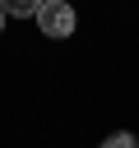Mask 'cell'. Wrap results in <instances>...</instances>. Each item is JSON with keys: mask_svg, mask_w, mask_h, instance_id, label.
I'll use <instances>...</instances> for the list:
<instances>
[{"mask_svg": "<svg viewBox=\"0 0 139 148\" xmlns=\"http://www.w3.org/2000/svg\"><path fill=\"white\" fill-rule=\"evenodd\" d=\"M32 18H37V28H42L46 37H70L74 23H79V18H74V5H65V0H42Z\"/></svg>", "mask_w": 139, "mask_h": 148, "instance_id": "obj_1", "label": "cell"}, {"mask_svg": "<svg viewBox=\"0 0 139 148\" xmlns=\"http://www.w3.org/2000/svg\"><path fill=\"white\" fill-rule=\"evenodd\" d=\"M5 18H9V14H5V5H0V28H5Z\"/></svg>", "mask_w": 139, "mask_h": 148, "instance_id": "obj_4", "label": "cell"}, {"mask_svg": "<svg viewBox=\"0 0 139 148\" xmlns=\"http://www.w3.org/2000/svg\"><path fill=\"white\" fill-rule=\"evenodd\" d=\"M0 5H5V14L28 18V14H37V5H42V0H0Z\"/></svg>", "mask_w": 139, "mask_h": 148, "instance_id": "obj_2", "label": "cell"}, {"mask_svg": "<svg viewBox=\"0 0 139 148\" xmlns=\"http://www.w3.org/2000/svg\"><path fill=\"white\" fill-rule=\"evenodd\" d=\"M102 148H139V139H134V134H125V130H120V134H111V139H107V143H102Z\"/></svg>", "mask_w": 139, "mask_h": 148, "instance_id": "obj_3", "label": "cell"}]
</instances>
